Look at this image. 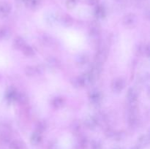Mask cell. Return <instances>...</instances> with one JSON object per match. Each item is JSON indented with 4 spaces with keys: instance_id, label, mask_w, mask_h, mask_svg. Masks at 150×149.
<instances>
[{
    "instance_id": "6da1fadb",
    "label": "cell",
    "mask_w": 150,
    "mask_h": 149,
    "mask_svg": "<svg viewBox=\"0 0 150 149\" xmlns=\"http://www.w3.org/2000/svg\"><path fill=\"white\" fill-rule=\"evenodd\" d=\"M108 54V51L106 47L104 46L103 45H100L95 55V62L103 64L107 60Z\"/></svg>"
},
{
    "instance_id": "7a4b0ae2",
    "label": "cell",
    "mask_w": 150,
    "mask_h": 149,
    "mask_svg": "<svg viewBox=\"0 0 150 149\" xmlns=\"http://www.w3.org/2000/svg\"><path fill=\"white\" fill-rule=\"evenodd\" d=\"M123 25L128 29H133L136 26L138 23L137 17L133 13H127L123 17Z\"/></svg>"
},
{
    "instance_id": "3957f363",
    "label": "cell",
    "mask_w": 150,
    "mask_h": 149,
    "mask_svg": "<svg viewBox=\"0 0 150 149\" xmlns=\"http://www.w3.org/2000/svg\"><path fill=\"white\" fill-rule=\"evenodd\" d=\"M139 111H127V124L130 128H136L139 125Z\"/></svg>"
},
{
    "instance_id": "277c9868",
    "label": "cell",
    "mask_w": 150,
    "mask_h": 149,
    "mask_svg": "<svg viewBox=\"0 0 150 149\" xmlns=\"http://www.w3.org/2000/svg\"><path fill=\"white\" fill-rule=\"evenodd\" d=\"M125 87V81L122 78L114 79L111 83V89L114 92H120Z\"/></svg>"
},
{
    "instance_id": "5b68a950",
    "label": "cell",
    "mask_w": 150,
    "mask_h": 149,
    "mask_svg": "<svg viewBox=\"0 0 150 149\" xmlns=\"http://www.w3.org/2000/svg\"><path fill=\"white\" fill-rule=\"evenodd\" d=\"M89 33L92 37H98L101 33V28L99 23L93 21L90 23L89 27Z\"/></svg>"
},
{
    "instance_id": "8992f818",
    "label": "cell",
    "mask_w": 150,
    "mask_h": 149,
    "mask_svg": "<svg viewBox=\"0 0 150 149\" xmlns=\"http://www.w3.org/2000/svg\"><path fill=\"white\" fill-rule=\"evenodd\" d=\"M42 72V69L40 66H27L25 68V74L28 77H34Z\"/></svg>"
},
{
    "instance_id": "52a82bcc",
    "label": "cell",
    "mask_w": 150,
    "mask_h": 149,
    "mask_svg": "<svg viewBox=\"0 0 150 149\" xmlns=\"http://www.w3.org/2000/svg\"><path fill=\"white\" fill-rule=\"evenodd\" d=\"M11 12V5L5 1L0 2V17H7Z\"/></svg>"
},
{
    "instance_id": "ba28073f",
    "label": "cell",
    "mask_w": 150,
    "mask_h": 149,
    "mask_svg": "<svg viewBox=\"0 0 150 149\" xmlns=\"http://www.w3.org/2000/svg\"><path fill=\"white\" fill-rule=\"evenodd\" d=\"M83 124L89 129H95L98 125L94 116H88L83 120Z\"/></svg>"
},
{
    "instance_id": "9c48e42d",
    "label": "cell",
    "mask_w": 150,
    "mask_h": 149,
    "mask_svg": "<svg viewBox=\"0 0 150 149\" xmlns=\"http://www.w3.org/2000/svg\"><path fill=\"white\" fill-rule=\"evenodd\" d=\"M26 45V42L24 39L20 36H18L14 38L13 41V47L14 49L22 50L23 47Z\"/></svg>"
},
{
    "instance_id": "30bf717a",
    "label": "cell",
    "mask_w": 150,
    "mask_h": 149,
    "mask_svg": "<svg viewBox=\"0 0 150 149\" xmlns=\"http://www.w3.org/2000/svg\"><path fill=\"white\" fill-rule=\"evenodd\" d=\"M101 99H102V96H101L100 92L98 91H92L89 93V100L91 103L94 105H98V103H100Z\"/></svg>"
},
{
    "instance_id": "8fae6325",
    "label": "cell",
    "mask_w": 150,
    "mask_h": 149,
    "mask_svg": "<svg viewBox=\"0 0 150 149\" xmlns=\"http://www.w3.org/2000/svg\"><path fill=\"white\" fill-rule=\"evenodd\" d=\"M127 102H136L138 100V91L134 88H130L127 91Z\"/></svg>"
},
{
    "instance_id": "7c38bea8",
    "label": "cell",
    "mask_w": 150,
    "mask_h": 149,
    "mask_svg": "<svg viewBox=\"0 0 150 149\" xmlns=\"http://www.w3.org/2000/svg\"><path fill=\"white\" fill-rule=\"evenodd\" d=\"M89 61V56L87 53H80L76 57V63L79 66H83L87 64Z\"/></svg>"
},
{
    "instance_id": "4fadbf2b",
    "label": "cell",
    "mask_w": 150,
    "mask_h": 149,
    "mask_svg": "<svg viewBox=\"0 0 150 149\" xmlns=\"http://www.w3.org/2000/svg\"><path fill=\"white\" fill-rule=\"evenodd\" d=\"M16 101L18 102L20 105H26L29 103V96L26 93H19L17 94V96H16Z\"/></svg>"
},
{
    "instance_id": "5bb4252c",
    "label": "cell",
    "mask_w": 150,
    "mask_h": 149,
    "mask_svg": "<svg viewBox=\"0 0 150 149\" xmlns=\"http://www.w3.org/2000/svg\"><path fill=\"white\" fill-rule=\"evenodd\" d=\"M60 21H61L62 24L65 27H70L73 25V19L70 15L65 14L64 15H62L60 19Z\"/></svg>"
},
{
    "instance_id": "9a60e30c",
    "label": "cell",
    "mask_w": 150,
    "mask_h": 149,
    "mask_svg": "<svg viewBox=\"0 0 150 149\" xmlns=\"http://www.w3.org/2000/svg\"><path fill=\"white\" fill-rule=\"evenodd\" d=\"M42 135H41V134L36 131L32 134L30 138L31 143H32V145H39L40 143L42 142Z\"/></svg>"
},
{
    "instance_id": "2e32d148",
    "label": "cell",
    "mask_w": 150,
    "mask_h": 149,
    "mask_svg": "<svg viewBox=\"0 0 150 149\" xmlns=\"http://www.w3.org/2000/svg\"><path fill=\"white\" fill-rule=\"evenodd\" d=\"M11 35V30L8 26H2L0 28V39H6Z\"/></svg>"
},
{
    "instance_id": "e0dca14e",
    "label": "cell",
    "mask_w": 150,
    "mask_h": 149,
    "mask_svg": "<svg viewBox=\"0 0 150 149\" xmlns=\"http://www.w3.org/2000/svg\"><path fill=\"white\" fill-rule=\"evenodd\" d=\"M47 63L50 67H53V68H59L61 65L60 61L57 58L54 56H49L47 58Z\"/></svg>"
},
{
    "instance_id": "ac0fdd59",
    "label": "cell",
    "mask_w": 150,
    "mask_h": 149,
    "mask_svg": "<svg viewBox=\"0 0 150 149\" xmlns=\"http://www.w3.org/2000/svg\"><path fill=\"white\" fill-rule=\"evenodd\" d=\"M51 105L56 109L61 108L62 107L64 106V99L61 96H57V97H55L53 99L52 102H51Z\"/></svg>"
},
{
    "instance_id": "d6986e66",
    "label": "cell",
    "mask_w": 150,
    "mask_h": 149,
    "mask_svg": "<svg viewBox=\"0 0 150 149\" xmlns=\"http://www.w3.org/2000/svg\"><path fill=\"white\" fill-rule=\"evenodd\" d=\"M24 4L26 7L30 9H36L39 7L41 3V0H25Z\"/></svg>"
},
{
    "instance_id": "ffe728a7",
    "label": "cell",
    "mask_w": 150,
    "mask_h": 149,
    "mask_svg": "<svg viewBox=\"0 0 150 149\" xmlns=\"http://www.w3.org/2000/svg\"><path fill=\"white\" fill-rule=\"evenodd\" d=\"M149 137L148 135H142L138 140V143H139V147H146L149 145Z\"/></svg>"
},
{
    "instance_id": "44dd1931",
    "label": "cell",
    "mask_w": 150,
    "mask_h": 149,
    "mask_svg": "<svg viewBox=\"0 0 150 149\" xmlns=\"http://www.w3.org/2000/svg\"><path fill=\"white\" fill-rule=\"evenodd\" d=\"M22 52H23V55L26 56V57H32L35 56V50L30 46V45H26L22 49Z\"/></svg>"
},
{
    "instance_id": "7402d4cb",
    "label": "cell",
    "mask_w": 150,
    "mask_h": 149,
    "mask_svg": "<svg viewBox=\"0 0 150 149\" xmlns=\"http://www.w3.org/2000/svg\"><path fill=\"white\" fill-rule=\"evenodd\" d=\"M35 127H36V131L42 134L46 130L47 123L45 121H40L37 123Z\"/></svg>"
},
{
    "instance_id": "603a6c76",
    "label": "cell",
    "mask_w": 150,
    "mask_h": 149,
    "mask_svg": "<svg viewBox=\"0 0 150 149\" xmlns=\"http://www.w3.org/2000/svg\"><path fill=\"white\" fill-rule=\"evenodd\" d=\"M0 142L4 145L10 144V143L11 142V136H10V134L8 132L1 133V134L0 135Z\"/></svg>"
},
{
    "instance_id": "cb8c5ba5",
    "label": "cell",
    "mask_w": 150,
    "mask_h": 149,
    "mask_svg": "<svg viewBox=\"0 0 150 149\" xmlns=\"http://www.w3.org/2000/svg\"><path fill=\"white\" fill-rule=\"evenodd\" d=\"M10 149H23L24 145L20 140H13L10 143Z\"/></svg>"
},
{
    "instance_id": "d4e9b609",
    "label": "cell",
    "mask_w": 150,
    "mask_h": 149,
    "mask_svg": "<svg viewBox=\"0 0 150 149\" xmlns=\"http://www.w3.org/2000/svg\"><path fill=\"white\" fill-rule=\"evenodd\" d=\"M95 14L98 18H103L105 17V10L103 6L98 5V7L95 8Z\"/></svg>"
},
{
    "instance_id": "484cf974",
    "label": "cell",
    "mask_w": 150,
    "mask_h": 149,
    "mask_svg": "<svg viewBox=\"0 0 150 149\" xmlns=\"http://www.w3.org/2000/svg\"><path fill=\"white\" fill-rule=\"evenodd\" d=\"M41 41H42L43 45H45L46 46H51L53 44L54 39L48 34H43L41 37Z\"/></svg>"
},
{
    "instance_id": "4316f807",
    "label": "cell",
    "mask_w": 150,
    "mask_h": 149,
    "mask_svg": "<svg viewBox=\"0 0 150 149\" xmlns=\"http://www.w3.org/2000/svg\"><path fill=\"white\" fill-rule=\"evenodd\" d=\"M17 94L18 93H16L15 89H10L9 91H7V93H6V98H7V99H8L9 101H14L16 99Z\"/></svg>"
},
{
    "instance_id": "83f0119b",
    "label": "cell",
    "mask_w": 150,
    "mask_h": 149,
    "mask_svg": "<svg viewBox=\"0 0 150 149\" xmlns=\"http://www.w3.org/2000/svg\"><path fill=\"white\" fill-rule=\"evenodd\" d=\"M71 129L73 132L74 133H79L81 129V124L79 121L75 120L73 121L71 124Z\"/></svg>"
},
{
    "instance_id": "f1b7e54d",
    "label": "cell",
    "mask_w": 150,
    "mask_h": 149,
    "mask_svg": "<svg viewBox=\"0 0 150 149\" xmlns=\"http://www.w3.org/2000/svg\"><path fill=\"white\" fill-rule=\"evenodd\" d=\"M113 137H114V139H115L116 140L120 141V140H123V139L125 137V131H116V132L114 131V135H113Z\"/></svg>"
},
{
    "instance_id": "f546056e",
    "label": "cell",
    "mask_w": 150,
    "mask_h": 149,
    "mask_svg": "<svg viewBox=\"0 0 150 149\" xmlns=\"http://www.w3.org/2000/svg\"><path fill=\"white\" fill-rule=\"evenodd\" d=\"M88 145V140L86 139V137H81L80 140L79 141V145L81 148L84 149L87 147Z\"/></svg>"
},
{
    "instance_id": "4dcf8cb0",
    "label": "cell",
    "mask_w": 150,
    "mask_h": 149,
    "mask_svg": "<svg viewBox=\"0 0 150 149\" xmlns=\"http://www.w3.org/2000/svg\"><path fill=\"white\" fill-rule=\"evenodd\" d=\"M76 5V0H67V2H66V6L68 9L72 10V9L74 8Z\"/></svg>"
},
{
    "instance_id": "1f68e13d",
    "label": "cell",
    "mask_w": 150,
    "mask_h": 149,
    "mask_svg": "<svg viewBox=\"0 0 150 149\" xmlns=\"http://www.w3.org/2000/svg\"><path fill=\"white\" fill-rule=\"evenodd\" d=\"M145 47H146V45H138L137 47H136V51H137L138 53L139 54H144V50H145Z\"/></svg>"
},
{
    "instance_id": "d6a6232c",
    "label": "cell",
    "mask_w": 150,
    "mask_h": 149,
    "mask_svg": "<svg viewBox=\"0 0 150 149\" xmlns=\"http://www.w3.org/2000/svg\"><path fill=\"white\" fill-rule=\"evenodd\" d=\"M99 1L100 0H88V4H89V5H92V6L98 5Z\"/></svg>"
},
{
    "instance_id": "836d02e7",
    "label": "cell",
    "mask_w": 150,
    "mask_h": 149,
    "mask_svg": "<svg viewBox=\"0 0 150 149\" xmlns=\"http://www.w3.org/2000/svg\"><path fill=\"white\" fill-rule=\"evenodd\" d=\"M144 55H146V56H149V45H146L144 50Z\"/></svg>"
},
{
    "instance_id": "e575fe53",
    "label": "cell",
    "mask_w": 150,
    "mask_h": 149,
    "mask_svg": "<svg viewBox=\"0 0 150 149\" xmlns=\"http://www.w3.org/2000/svg\"><path fill=\"white\" fill-rule=\"evenodd\" d=\"M93 149H101V146L99 143H96L95 145H93Z\"/></svg>"
},
{
    "instance_id": "d590c367",
    "label": "cell",
    "mask_w": 150,
    "mask_h": 149,
    "mask_svg": "<svg viewBox=\"0 0 150 149\" xmlns=\"http://www.w3.org/2000/svg\"><path fill=\"white\" fill-rule=\"evenodd\" d=\"M16 1H17L18 3H21V2H23V1H25V0H16Z\"/></svg>"
},
{
    "instance_id": "8d00e7d4",
    "label": "cell",
    "mask_w": 150,
    "mask_h": 149,
    "mask_svg": "<svg viewBox=\"0 0 150 149\" xmlns=\"http://www.w3.org/2000/svg\"><path fill=\"white\" fill-rule=\"evenodd\" d=\"M116 1H117V2H122L123 1H124V0H115Z\"/></svg>"
},
{
    "instance_id": "74e56055",
    "label": "cell",
    "mask_w": 150,
    "mask_h": 149,
    "mask_svg": "<svg viewBox=\"0 0 150 149\" xmlns=\"http://www.w3.org/2000/svg\"><path fill=\"white\" fill-rule=\"evenodd\" d=\"M131 149H140V147H134Z\"/></svg>"
},
{
    "instance_id": "f35d334b",
    "label": "cell",
    "mask_w": 150,
    "mask_h": 149,
    "mask_svg": "<svg viewBox=\"0 0 150 149\" xmlns=\"http://www.w3.org/2000/svg\"><path fill=\"white\" fill-rule=\"evenodd\" d=\"M0 80H1V75H0Z\"/></svg>"
}]
</instances>
